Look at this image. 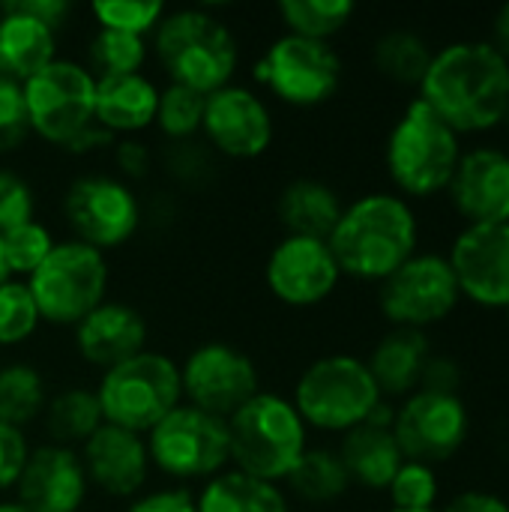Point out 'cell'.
<instances>
[{
  "label": "cell",
  "instance_id": "c3c4849f",
  "mask_svg": "<svg viewBox=\"0 0 509 512\" xmlns=\"http://www.w3.org/2000/svg\"><path fill=\"white\" fill-rule=\"evenodd\" d=\"M108 144H114V135L111 132H105L102 126H87L78 138H72L63 150H69V153H90V150H99V147H108Z\"/></svg>",
  "mask_w": 509,
  "mask_h": 512
},
{
  "label": "cell",
  "instance_id": "f546056e",
  "mask_svg": "<svg viewBox=\"0 0 509 512\" xmlns=\"http://www.w3.org/2000/svg\"><path fill=\"white\" fill-rule=\"evenodd\" d=\"M45 429L51 435V444L60 447H84L93 432L105 423L102 420V408L96 399V390H84V387H72L57 393L48 405H45Z\"/></svg>",
  "mask_w": 509,
  "mask_h": 512
},
{
  "label": "cell",
  "instance_id": "f35d334b",
  "mask_svg": "<svg viewBox=\"0 0 509 512\" xmlns=\"http://www.w3.org/2000/svg\"><path fill=\"white\" fill-rule=\"evenodd\" d=\"M165 6L153 0H99L93 3V15L102 27L132 33V36H147L159 27L165 18Z\"/></svg>",
  "mask_w": 509,
  "mask_h": 512
},
{
  "label": "cell",
  "instance_id": "e575fe53",
  "mask_svg": "<svg viewBox=\"0 0 509 512\" xmlns=\"http://www.w3.org/2000/svg\"><path fill=\"white\" fill-rule=\"evenodd\" d=\"M204 102H207V96H201L189 87H180V84H168L165 90H159L156 126L174 144L192 141L204 123Z\"/></svg>",
  "mask_w": 509,
  "mask_h": 512
},
{
  "label": "cell",
  "instance_id": "cb8c5ba5",
  "mask_svg": "<svg viewBox=\"0 0 509 512\" xmlns=\"http://www.w3.org/2000/svg\"><path fill=\"white\" fill-rule=\"evenodd\" d=\"M156 108H159V90L147 75L132 72V75L96 78L93 120L114 138L135 135L150 123H156Z\"/></svg>",
  "mask_w": 509,
  "mask_h": 512
},
{
  "label": "cell",
  "instance_id": "3957f363",
  "mask_svg": "<svg viewBox=\"0 0 509 512\" xmlns=\"http://www.w3.org/2000/svg\"><path fill=\"white\" fill-rule=\"evenodd\" d=\"M462 153V135L453 132L420 96H414L387 135L384 165L396 195L405 201H429L447 192Z\"/></svg>",
  "mask_w": 509,
  "mask_h": 512
},
{
  "label": "cell",
  "instance_id": "74e56055",
  "mask_svg": "<svg viewBox=\"0 0 509 512\" xmlns=\"http://www.w3.org/2000/svg\"><path fill=\"white\" fill-rule=\"evenodd\" d=\"M3 243V258L12 276H33L36 267L48 258V252L54 249V237L42 222H24L6 234H0Z\"/></svg>",
  "mask_w": 509,
  "mask_h": 512
},
{
  "label": "cell",
  "instance_id": "52a82bcc",
  "mask_svg": "<svg viewBox=\"0 0 509 512\" xmlns=\"http://www.w3.org/2000/svg\"><path fill=\"white\" fill-rule=\"evenodd\" d=\"M96 399L108 426L147 435L174 408H180V366L159 351H141L102 372Z\"/></svg>",
  "mask_w": 509,
  "mask_h": 512
},
{
  "label": "cell",
  "instance_id": "8d00e7d4",
  "mask_svg": "<svg viewBox=\"0 0 509 512\" xmlns=\"http://www.w3.org/2000/svg\"><path fill=\"white\" fill-rule=\"evenodd\" d=\"M39 309L27 282L9 279L0 285V348H12L27 342L39 327Z\"/></svg>",
  "mask_w": 509,
  "mask_h": 512
},
{
  "label": "cell",
  "instance_id": "5b68a950",
  "mask_svg": "<svg viewBox=\"0 0 509 512\" xmlns=\"http://www.w3.org/2000/svg\"><path fill=\"white\" fill-rule=\"evenodd\" d=\"M153 48L171 84L210 96L231 84L240 48L234 33L204 9L165 12L153 30Z\"/></svg>",
  "mask_w": 509,
  "mask_h": 512
},
{
  "label": "cell",
  "instance_id": "7dc6e473",
  "mask_svg": "<svg viewBox=\"0 0 509 512\" xmlns=\"http://www.w3.org/2000/svg\"><path fill=\"white\" fill-rule=\"evenodd\" d=\"M114 159H117V168L123 177L129 180H138L150 171V150L135 141V138H126L120 144H114Z\"/></svg>",
  "mask_w": 509,
  "mask_h": 512
},
{
  "label": "cell",
  "instance_id": "ba28073f",
  "mask_svg": "<svg viewBox=\"0 0 509 512\" xmlns=\"http://www.w3.org/2000/svg\"><path fill=\"white\" fill-rule=\"evenodd\" d=\"M39 318L57 327L81 324L96 306L105 303L108 264L105 255L81 240L54 243L48 258L27 279Z\"/></svg>",
  "mask_w": 509,
  "mask_h": 512
},
{
  "label": "cell",
  "instance_id": "4dcf8cb0",
  "mask_svg": "<svg viewBox=\"0 0 509 512\" xmlns=\"http://www.w3.org/2000/svg\"><path fill=\"white\" fill-rule=\"evenodd\" d=\"M288 486L306 504H333L351 489V477L330 447H309L288 477Z\"/></svg>",
  "mask_w": 509,
  "mask_h": 512
},
{
  "label": "cell",
  "instance_id": "30bf717a",
  "mask_svg": "<svg viewBox=\"0 0 509 512\" xmlns=\"http://www.w3.org/2000/svg\"><path fill=\"white\" fill-rule=\"evenodd\" d=\"M144 441L150 462L174 480H213L231 462L228 423L192 405L174 408Z\"/></svg>",
  "mask_w": 509,
  "mask_h": 512
},
{
  "label": "cell",
  "instance_id": "ac0fdd59",
  "mask_svg": "<svg viewBox=\"0 0 509 512\" xmlns=\"http://www.w3.org/2000/svg\"><path fill=\"white\" fill-rule=\"evenodd\" d=\"M465 225L509 222V153L495 144L465 147L444 192Z\"/></svg>",
  "mask_w": 509,
  "mask_h": 512
},
{
  "label": "cell",
  "instance_id": "7c38bea8",
  "mask_svg": "<svg viewBox=\"0 0 509 512\" xmlns=\"http://www.w3.org/2000/svg\"><path fill=\"white\" fill-rule=\"evenodd\" d=\"M393 438L408 462L447 465L471 441V411L462 396L417 390L396 405Z\"/></svg>",
  "mask_w": 509,
  "mask_h": 512
},
{
  "label": "cell",
  "instance_id": "9a60e30c",
  "mask_svg": "<svg viewBox=\"0 0 509 512\" xmlns=\"http://www.w3.org/2000/svg\"><path fill=\"white\" fill-rule=\"evenodd\" d=\"M63 216L81 243L105 252L123 246L138 231L141 204L123 180L90 174L66 189Z\"/></svg>",
  "mask_w": 509,
  "mask_h": 512
},
{
  "label": "cell",
  "instance_id": "4fadbf2b",
  "mask_svg": "<svg viewBox=\"0 0 509 512\" xmlns=\"http://www.w3.org/2000/svg\"><path fill=\"white\" fill-rule=\"evenodd\" d=\"M255 78L288 105L312 108L327 102L342 84V57L330 42L285 33L255 66Z\"/></svg>",
  "mask_w": 509,
  "mask_h": 512
},
{
  "label": "cell",
  "instance_id": "d6a6232c",
  "mask_svg": "<svg viewBox=\"0 0 509 512\" xmlns=\"http://www.w3.org/2000/svg\"><path fill=\"white\" fill-rule=\"evenodd\" d=\"M357 6L351 0H282L279 18L294 36L330 42L339 30L348 27Z\"/></svg>",
  "mask_w": 509,
  "mask_h": 512
},
{
  "label": "cell",
  "instance_id": "1f68e13d",
  "mask_svg": "<svg viewBox=\"0 0 509 512\" xmlns=\"http://www.w3.org/2000/svg\"><path fill=\"white\" fill-rule=\"evenodd\" d=\"M48 405L45 378L27 363H9L0 369V423L24 429L39 420Z\"/></svg>",
  "mask_w": 509,
  "mask_h": 512
},
{
  "label": "cell",
  "instance_id": "5bb4252c",
  "mask_svg": "<svg viewBox=\"0 0 509 512\" xmlns=\"http://www.w3.org/2000/svg\"><path fill=\"white\" fill-rule=\"evenodd\" d=\"M180 384L192 408L219 420H228L261 393V378L252 357L225 342H207L195 348L180 366Z\"/></svg>",
  "mask_w": 509,
  "mask_h": 512
},
{
  "label": "cell",
  "instance_id": "d590c367",
  "mask_svg": "<svg viewBox=\"0 0 509 512\" xmlns=\"http://www.w3.org/2000/svg\"><path fill=\"white\" fill-rule=\"evenodd\" d=\"M390 495V510H438V498H441V480L438 471L432 465L423 462H402V468L396 471L393 483L387 486Z\"/></svg>",
  "mask_w": 509,
  "mask_h": 512
},
{
  "label": "cell",
  "instance_id": "681fc988",
  "mask_svg": "<svg viewBox=\"0 0 509 512\" xmlns=\"http://www.w3.org/2000/svg\"><path fill=\"white\" fill-rule=\"evenodd\" d=\"M489 42L509 60V3H504L495 15H492V27H489Z\"/></svg>",
  "mask_w": 509,
  "mask_h": 512
},
{
  "label": "cell",
  "instance_id": "ffe728a7",
  "mask_svg": "<svg viewBox=\"0 0 509 512\" xmlns=\"http://www.w3.org/2000/svg\"><path fill=\"white\" fill-rule=\"evenodd\" d=\"M87 486L90 483L75 450L42 444L27 456V465L15 486V501L30 512H81Z\"/></svg>",
  "mask_w": 509,
  "mask_h": 512
},
{
  "label": "cell",
  "instance_id": "d4e9b609",
  "mask_svg": "<svg viewBox=\"0 0 509 512\" xmlns=\"http://www.w3.org/2000/svg\"><path fill=\"white\" fill-rule=\"evenodd\" d=\"M336 453L351 477V486H363L369 492H387L405 462L393 429H378L369 423L345 432Z\"/></svg>",
  "mask_w": 509,
  "mask_h": 512
},
{
  "label": "cell",
  "instance_id": "f5cc1de1",
  "mask_svg": "<svg viewBox=\"0 0 509 512\" xmlns=\"http://www.w3.org/2000/svg\"><path fill=\"white\" fill-rule=\"evenodd\" d=\"M390 512H411V510H390ZM423 512H438V510H423Z\"/></svg>",
  "mask_w": 509,
  "mask_h": 512
},
{
  "label": "cell",
  "instance_id": "7bdbcfd3",
  "mask_svg": "<svg viewBox=\"0 0 509 512\" xmlns=\"http://www.w3.org/2000/svg\"><path fill=\"white\" fill-rule=\"evenodd\" d=\"M462 381H465V369H462V363L456 357H450V354H432L429 363H426V369H423L420 390L462 396Z\"/></svg>",
  "mask_w": 509,
  "mask_h": 512
},
{
  "label": "cell",
  "instance_id": "f1b7e54d",
  "mask_svg": "<svg viewBox=\"0 0 509 512\" xmlns=\"http://www.w3.org/2000/svg\"><path fill=\"white\" fill-rule=\"evenodd\" d=\"M432 57H435V48L429 45V39L408 27L387 30L372 45L375 69L399 87H420L429 72Z\"/></svg>",
  "mask_w": 509,
  "mask_h": 512
},
{
  "label": "cell",
  "instance_id": "b9f144b4",
  "mask_svg": "<svg viewBox=\"0 0 509 512\" xmlns=\"http://www.w3.org/2000/svg\"><path fill=\"white\" fill-rule=\"evenodd\" d=\"M27 456H30V447H27L24 432L0 423V495L18 486Z\"/></svg>",
  "mask_w": 509,
  "mask_h": 512
},
{
  "label": "cell",
  "instance_id": "4316f807",
  "mask_svg": "<svg viewBox=\"0 0 509 512\" xmlns=\"http://www.w3.org/2000/svg\"><path fill=\"white\" fill-rule=\"evenodd\" d=\"M342 210L345 204L339 192L330 183L312 177H300L288 183L276 204L279 222L291 237H315V240H327L333 234Z\"/></svg>",
  "mask_w": 509,
  "mask_h": 512
},
{
  "label": "cell",
  "instance_id": "83f0119b",
  "mask_svg": "<svg viewBox=\"0 0 509 512\" xmlns=\"http://www.w3.org/2000/svg\"><path fill=\"white\" fill-rule=\"evenodd\" d=\"M198 512H288V498L276 483L240 471H222L195 498Z\"/></svg>",
  "mask_w": 509,
  "mask_h": 512
},
{
  "label": "cell",
  "instance_id": "60d3db41",
  "mask_svg": "<svg viewBox=\"0 0 509 512\" xmlns=\"http://www.w3.org/2000/svg\"><path fill=\"white\" fill-rule=\"evenodd\" d=\"M33 189L15 171L0 168V234L33 222Z\"/></svg>",
  "mask_w": 509,
  "mask_h": 512
},
{
  "label": "cell",
  "instance_id": "7402d4cb",
  "mask_svg": "<svg viewBox=\"0 0 509 512\" xmlns=\"http://www.w3.org/2000/svg\"><path fill=\"white\" fill-rule=\"evenodd\" d=\"M75 348L84 363L108 372L147 351V321L129 303H102L75 324Z\"/></svg>",
  "mask_w": 509,
  "mask_h": 512
},
{
  "label": "cell",
  "instance_id": "277c9868",
  "mask_svg": "<svg viewBox=\"0 0 509 512\" xmlns=\"http://www.w3.org/2000/svg\"><path fill=\"white\" fill-rule=\"evenodd\" d=\"M228 453L234 471L264 483L291 477L309 450V426L294 402L279 393H258L228 420Z\"/></svg>",
  "mask_w": 509,
  "mask_h": 512
},
{
  "label": "cell",
  "instance_id": "d6986e66",
  "mask_svg": "<svg viewBox=\"0 0 509 512\" xmlns=\"http://www.w3.org/2000/svg\"><path fill=\"white\" fill-rule=\"evenodd\" d=\"M204 138L228 159H255L273 141V114L249 87L228 84L204 102Z\"/></svg>",
  "mask_w": 509,
  "mask_h": 512
},
{
  "label": "cell",
  "instance_id": "7a4b0ae2",
  "mask_svg": "<svg viewBox=\"0 0 509 512\" xmlns=\"http://www.w3.org/2000/svg\"><path fill=\"white\" fill-rule=\"evenodd\" d=\"M327 243L342 276L381 285L420 252V219L402 195L369 192L345 204Z\"/></svg>",
  "mask_w": 509,
  "mask_h": 512
},
{
  "label": "cell",
  "instance_id": "9c48e42d",
  "mask_svg": "<svg viewBox=\"0 0 509 512\" xmlns=\"http://www.w3.org/2000/svg\"><path fill=\"white\" fill-rule=\"evenodd\" d=\"M462 303L453 267L441 252H417L378 285V309L390 327L429 330Z\"/></svg>",
  "mask_w": 509,
  "mask_h": 512
},
{
  "label": "cell",
  "instance_id": "db71d44e",
  "mask_svg": "<svg viewBox=\"0 0 509 512\" xmlns=\"http://www.w3.org/2000/svg\"><path fill=\"white\" fill-rule=\"evenodd\" d=\"M504 318H507V327H509V309H507V312H504Z\"/></svg>",
  "mask_w": 509,
  "mask_h": 512
},
{
  "label": "cell",
  "instance_id": "44dd1931",
  "mask_svg": "<svg viewBox=\"0 0 509 512\" xmlns=\"http://www.w3.org/2000/svg\"><path fill=\"white\" fill-rule=\"evenodd\" d=\"M81 465L87 483L108 498H135L150 474V456L144 435L102 423L81 447Z\"/></svg>",
  "mask_w": 509,
  "mask_h": 512
},
{
  "label": "cell",
  "instance_id": "484cf974",
  "mask_svg": "<svg viewBox=\"0 0 509 512\" xmlns=\"http://www.w3.org/2000/svg\"><path fill=\"white\" fill-rule=\"evenodd\" d=\"M57 60V36L45 24L0 6V75L24 84Z\"/></svg>",
  "mask_w": 509,
  "mask_h": 512
},
{
  "label": "cell",
  "instance_id": "816d5d0a",
  "mask_svg": "<svg viewBox=\"0 0 509 512\" xmlns=\"http://www.w3.org/2000/svg\"><path fill=\"white\" fill-rule=\"evenodd\" d=\"M0 512H30L24 504L18 501H0Z\"/></svg>",
  "mask_w": 509,
  "mask_h": 512
},
{
  "label": "cell",
  "instance_id": "6da1fadb",
  "mask_svg": "<svg viewBox=\"0 0 509 512\" xmlns=\"http://www.w3.org/2000/svg\"><path fill=\"white\" fill-rule=\"evenodd\" d=\"M417 96L462 138L495 132L509 117V60L489 39L447 42Z\"/></svg>",
  "mask_w": 509,
  "mask_h": 512
},
{
  "label": "cell",
  "instance_id": "f907efd6",
  "mask_svg": "<svg viewBox=\"0 0 509 512\" xmlns=\"http://www.w3.org/2000/svg\"><path fill=\"white\" fill-rule=\"evenodd\" d=\"M12 279L9 267H6V258H3V243H0V285H6Z\"/></svg>",
  "mask_w": 509,
  "mask_h": 512
},
{
  "label": "cell",
  "instance_id": "e0dca14e",
  "mask_svg": "<svg viewBox=\"0 0 509 512\" xmlns=\"http://www.w3.org/2000/svg\"><path fill=\"white\" fill-rule=\"evenodd\" d=\"M264 276L276 300L294 309H306L324 303L339 288L342 270L327 240L285 234L273 246Z\"/></svg>",
  "mask_w": 509,
  "mask_h": 512
},
{
  "label": "cell",
  "instance_id": "ab89813d",
  "mask_svg": "<svg viewBox=\"0 0 509 512\" xmlns=\"http://www.w3.org/2000/svg\"><path fill=\"white\" fill-rule=\"evenodd\" d=\"M27 135H30V120H27L24 90L21 84L0 75V153L21 147Z\"/></svg>",
  "mask_w": 509,
  "mask_h": 512
},
{
  "label": "cell",
  "instance_id": "836d02e7",
  "mask_svg": "<svg viewBox=\"0 0 509 512\" xmlns=\"http://www.w3.org/2000/svg\"><path fill=\"white\" fill-rule=\"evenodd\" d=\"M87 54H90V72H93V78L132 75V72H141V66L147 60V39L144 36H132V33H120V30L99 27V33L90 39Z\"/></svg>",
  "mask_w": 509,
  "mask_h": 512
},
{
  "label": "cell",
  "instance_id": "603a6c76",
  "mask_svg": "<svg viewBox=\"0 0 509 512\" xmlns=\"http://www.w3.org/2000/svg\"><path fill=\"white\" fill-rule=\"evenodd\" d=\"M432 342L423 330L390 327L366 357V366L387 402L408 399L420 390L423 369L432 357Z\"/></svg>",
  "mask_w": 509,
  "mask_h": 512
},
{
  "label": "cell",
  "instance_id": "8fae6325",
  "mask_svg": "<svg viewBox=\"0 0 509 512\" xmlns=\"http://www.w3.org/2000/svg\"><path fill=\"white\" fill-rule=\"evenodd\" d=\"M30 132L66 147L87 126H93L96 78L87 66L72 60H51L42 72L21 84Z\"/></svg>",
  "mask_w": 509,
  "mask_h": 512
},
{
  "label": "cell",
  "instance_id": "2e32d148",
  "mask_svg": "<svg viewBox=\"0 0 509 512\" xmlns=\"http://www.w3.org/2000/svg\"><path fill=\"white\" fill-rule=\"evenodd\" d=\"M462 300L489 309H509V222L465 225L447 252Z\"/></svg>",
  "mask_w": 509,
  "mask_h": 512
},
{
  "label": "cell",
  "instance_id": "f6af8a7d",
  "mask_svg": "<svg viewBox=\"0 0 509 512\" xmlns=\"http://www.w3.org/2000/svg\"><path fill=\"white\" fill-rule=\"evenodd\" d=\"M3 6H9L12 12H21V15L45 24L54 33H57V27H63V21L72 12V6L66 0H12V3H3Z\"/></svg>",
  "mask_w": 509,
  "mask_h": 512
},
{
  "label": "cell",
  "instance_id": "bcb514c9",
  "mask_svg": "<svg viewBox=\"0 0 509 512\" xmlns=\"http://www.w3.org/2000/svg\"><path fill=\"white\" fill-rule=\"evenodd\" d=\"M438 512H509V501L486 489H465L453 495Z\"/></svg>",
  "mask_w": 509,
  "mask_h": 512
},
{
  "label": "cell",
  "instance_id": "ee69618b",
  "mask_svg": "<svg viewBox=\"0 0 509 512\" xmlns=\"http://www.w3.org/2000/svg\"><path fill=\"white\" fill-rule=\"evenodd\" d=\"M126 512H198L195 510V498L186 489H159L150 495L135 498Z\"/></svg>",
  "mask_w": 509,
  "mask_h": 512
},
{
  "label": "cell",
  "instance_id": "8992f818",
  "mask_svg": "<svg viewBox=\"0 0 509 512\" xmlns=\"http://www.w3.org/2000/svg\"><path fill=\"white\" fill-rule=\"evenodd\" d=\"M291 402L306 426L345 435L363 426L384 396L363 357L327 354L297 378Z\"/></svg>",
  "mask_w": 509,
  "mask_h": 512
}]
</instances>
